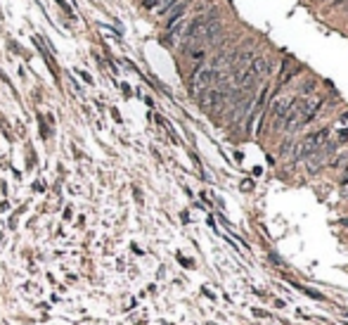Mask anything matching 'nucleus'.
Segmentation results:
<instances>
[{
	"label": "nucleus",
	"instance_id": "0eeeda50",
	"mask_svg": "<svg viewBox=\"0 0 348 325\" xmlns=\"http://www.w3.org/2000/svg\"><path fill=\"white\" fill-rule=\"evenodd\" d=\"M159 5H161V0H145V7L147 10H157Z\"/></svg>",
	"mask_w": 348,
	"mask_h": 325
},
{
	"label": "nucleus",
	"instance_id": "20e7f679",
	"mask_svg": "<svg viewBox=\"0 0 348 325\" xmlns=\"http://www.w3.org/2000/svg\"><path fill=\"white\" fill-rule=\"evenodd\" d=\"M187 7H189V0H183V2L178 0V2H175L173 7H171V12L166 14V17H168V22H166V27L171 29V27H173V24H178V22H180V19L185 17V12H187Z\"/></svg>",
	"mask_w": 348,
	"mask_h": 325
},
{
	"label": "nucleus",
	"instance_id": "6e6552de",
	"mask_svg": "<svg viewBox=\"0 0 348 325\" xmlns=\"http://www.w3.org/2000/svg\"><path fill=\"white\" fill-rule=\"evenodd\" d=\"M339 126H346V128H348V109L341 114V117H339Z\"/></svg>",
	"mask_w": 348,
	"mask_h": 325
},
{
	"label": "nucleus",
	"instance_id": "7ed1b4c3",
	"mask_svg": "<svg viewBox=\"0 0 348 325\" xmlns=\"http://www.w3.org/2000/svg\"><path fill=\"white\" fill-rule=\"evenodd\" d=\"M294 100H296L294 95H284V97H280V100H275V102H272V107H270V123H272V131L282 128L284 117H287V112L292 109Z\"/></svg>",
	"mask_w": 348,
	"mask_h": 325
},
{
	"label": "nucleus",
	"instance_id": "423d86ee",
	"mask_svg": "<svg viewBox=\"0 0 348 325\" xmlns=\"http://www.w3.org/2000/svg\"><path fill=\"white\" fill-rule=\"evenodd\" d=\"M54 2H57V5H59V7H62L67 14H74V12H71V5H69L67 0H54Z\"/></svg>",
	"mask_w": 348,
	"mask_h": 325
},
{
	"label": "nucleus",
	"instance_id": "1a4fd4ad",
	"mask_svg": "<svg viewBox=\"0 0 348 325\" xmlns=\"http://www.w3.org/2000/svg\"><path fill=\"white\" fill-rule=\"evenodd\" d=\"M80 79L85 83H93V79H90V74H85V71H80Z\"/></svg>",
	"mask_w": 348,
	"mask_h": 325
},
{
	"label": "nucleus",
	"instance_id": "39448f33",
	"mask_svg": "<svg viewBox=\"0 0 348 325\" xmlns=\"http://www.w3.org/2000/svg\"><path fill=\"white\" fill-rule=\"evenodd\" d=\"M313 88H315V81H313V79H308V81L301 86V95H308L310 90H313Z\"/></svg>",
	"mask_w": 348,
	"mask_h": 325
},
{
	"label": "nucleus",
	"instance_id": "9d476101",
	"mask_svg": "<svg viewBox=\"0 0 348 325\" xmlns=\"http://www.w3.org/2000/svg\"><path fill=\"white\" fill-rule=\"evenodd\" d=\"M341 185H348V171H346V176L341 178Z\"/></svg>",
	"mask_w": 348,
	"mask_h": 325
},
{
	"label": "nucleus",
	"instance_id": "f8f14e48",
	"mask_svg": "<svg viewBox=\"0 0 348 325\" xmlns=\"http://www.w3.org/2000/svg\"><path fill=\"white\" fill-rule=\"evenodd\" d=\"M318 2H322V0H318Z\"/></svg>",
	"mask_w": 348,
	"mask_h": 325
},
{
	"label": "nucleus",
	"instance_id": "f257e3e1",
	"mask_svg": "<svg viewBox=\"0 0 348 325\" xmlns=\"http://www.w3.org/2000/svg\"><path fill=\"white\" fill-rule=\"evenodd\" d=\"M327 140H329V128H320L318 133H310V136H306L301 143H296L294 152H292V159H294V162L308 159V157H313Z\"/></svg>",
	"mask_w": 348,
	"mask_h": 325
},
{
	"label": "nucleus",
	"instance_id": "f03ea898",
	"mask_svg": "<svg viewBox=\"0 0 348 325\" xmlns=\"http://www.w3.org/2000/svg\"><path fill=\"white\" fill-rule=\"evenodd\" d=\"M218 81H220L218 69H214V67H197L194 71H192V79H189V93L194 95V97H199V95H204L206 90H211Z\"/></svg>",
	"mask_w": 348,
	"mask_h": 325
},
{
	"label": "nucleus",
	"instance_id": "9b49d317",
	"mask_svg": "<svg viewBox=\"0 0 348 325\" xmlns=\"http://www.w3.org/2000/svg\"><path fill=\"white\" fill-rule=\"evenodd\" d=\"M334 5H348V0H334Z\"/></svg>",
	"mask_w": 348,
	"mask_h": 325
}]
</instances>
